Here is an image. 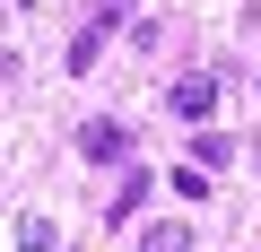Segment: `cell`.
I'll use <instances>...</instances> for the list:
<instances>
[{"label": "cell", "instance_id": "1", "mask_svg": "<svg viewBox=\"0 0 261 252\" xmlns=\"http://www.w3.org/2000/svg\"><path fill=\"white\" fill-rule=\"evenodd\" d=\"M166 113H174V122H209V113H218V78H209V70H183V78L166 87Z\"/></svg>", "mask_w": 261, "mask_h": 252}, {"label": "cell", "instance_id": "2", "mask_svg": "<svg viewBox=\"0 0 261 252\" xmlns=\"http://www.w3.org/2000/svg\"><path fill=\"white\" fill-rule=\"evenodd\" d=\"M79 157L113 165V157H130V131H122V122H87V131H79Z\"/></svg>", "mask_w": 261, "mask_h": 252}, {"label": "cell", "instance_id": "3", "mask_svg": "<svg viewBox=\"0 0 261 252\" xmlns=\"http://www.w3.org/2000/svg\"><path fill=\"white\" fill-rule=\"evenodd\" d=\"M18 252H61V226L27 209V217H18Z\"/></svg>", "mask_w": 261, "mask_h": 252}, {"label": "cell", "instance_id": "4", "mask_svg": "<svg viewBox=\"0 0 261 252\" xmlns=\"http://www.w3.org/2000/svg\"><path fill=\"white\" fill-rule=\"evenodd\" d=\"M140 200H148V174H140V165H122V191H113V209H105V217H113V226H122V217H130V209H140Z\"/></svg>", "mask_w": 261, "mask_h": 252}, {"label": "cell", "instance_id": "5", "mask_svg": "<svg viewBox=\"0 0 261 252\" xmlns=\"http://www.w3.org/2000/svg\"><path fill=\"white\" fill-rule=\"evenodd\" d=\"M183 243H192V226H183V217H166V226H148V235H140V252H183Z\"/></svg>", "mask_w": 261, "mask_h": 252}, {"label": "cell", "instance_id": "6", "mask_svg": "<svg viewBox=\"0 0 261 252\" xmlns=\"http://www.w3.org/2000/svg\"><path fill=\"white\" fill-rule=\"evenodd\" d=\"M96 61H105V26H87V35H79V44H70V70H79V78H87V70H96Z\"/></svg>", "mask_w": 261, "mask_h": 252}, {"label": "cell", "instance_id": "7", "mask_svg": "<svg viewBox=\"0 0 261 252\" xmlns=\"http://www.w3.org/2000/svg\"><path fill=\"white\" fill-rule=\"evenodd\" d=\"M192 165H200V174H209V165H226V139H218V131H200V139H192Z\"/></svg>", "mask_w": 261, "mask_h": 252}]
</instances>
